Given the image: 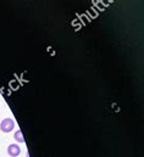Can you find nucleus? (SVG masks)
Wrapping results in <instances>:
<instances>
[{"label":"nucleus","instance_id":"obj_3","mask_svg":"<svg viewBox=\"0 0 144 157\" xmlns=\"http://www.w3.org/2000/svg\"><path fill=\"white\" fill-rule=\"evenodd\" d=\"M14 139H15L17 143H20V144H25V143H26V140H25V138H23V134H22V132H21L20 129L15 132Z\"/></svg>","mask_w":144,"mask_h":157},{"label":"nucleus","instance_id":"obj_2","mask_svg":"<svg viewBox=\"0 0 144 157\" xmlns=\"http://www.w3.org/2000/svg\"><path fill=\"white\" fill-rule=\"evenodd\" d=\"M21 154V149L17 144H10L7 146V155L10 157H17Z\"/></svg>","mask_w":144,"mask_h":157},{"label":"nucleus","instance_id":"obj_1","mask_svg":"<svg viewBox=\"0 0 144 157\" xmlns=\"http://www.w3.org/2000/svg\"><path fill=\"white\" fill-rule=\"evenodd\" d=\"M15 125H16V123L12 118H4L0 123V130L2 133L7 134V133H11L15 129Z\"/></svg>","mask_w":144,"mask_h":157}]
</instances>
